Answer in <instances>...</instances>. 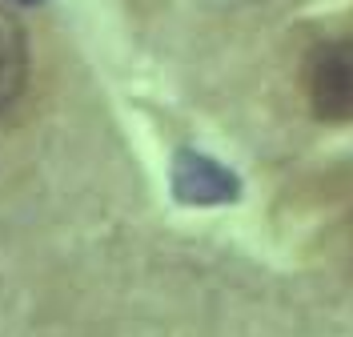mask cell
<instances>
[{
    "instance_id": "obj_2",
    "label": "cell",
    "mask_w": 353,
    "mask_h": 337,
    "mask_svg": "<svg viewBox=\"0 0 353 337\" xmlns=\"http://www.w3.org/2000/svg\"><path fill=\"white\" fill-rule=\"evenodd\" d=\"M169 185L181 205H233L241 201V177L217 157L197 149H176L169 165Z\"/></svg>"
},
{
    "instance_id": "obj_3",
    "label": "cell",
    "mask_w": 353,
    "mask_h": 337,
    "mask_svg": "<svg viewBox=\"0 0 353 337\" xmlns=\"http://www.w3.org/2000/svg\"><path fill=\"white\" fill-rule=\"evenodd\" d=\"M28 85V32L8 4H0V116H8Z\"/></svg>"
},
{
    "instance_id": "obj_4",
    "label": "cell",
    "mask_w": 353,
    "mask_h": 337,
    "mask_svg": "<svg viewBox=\"0 0 353 337\" xmlns=\"http://www.w3.org/2000/svg\"><path fill=\"white\" fill-rule=\"evenodd\" d=\"M12 4H41V0H12Z\"/></svg>"
},
{
    "instance_id": "obj_1",
    "label": "cell",
    "mask_w": 353,
    "mask_h": 337,
    "mask_svg": "<svg viewBox=\"0 0 353 337\" xmlns=\"http://www.w3.org/2000/svg\"><path fill=\"white\" fill-rule=\"evenodd\" d=\"M305 101L321 125H353V32L305 57Z\"/></svg>"
}]
</instances>
